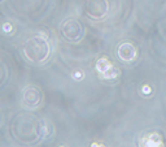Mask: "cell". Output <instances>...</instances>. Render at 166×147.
I'll return each instance as SVG.
<instances>
[{"label": "cell", "instance_id": "6da1fadb", "mask_svg": "<svg viewBox=\"0 0 166 147\" xmlns=\"http://www.w3.org/2000/svg\"><path fill=\"white\" fill-rule=\"evenodd\" d=\"M24 52H25V56L29 60L34 63H43L49 56L51 47L45 38L40 35H35L33 38L26 40Z\"/></svg>", "mask_w": 166, "mask_h": 147}, {"label": "cell", "instance_id": "8992f818", "mask_svg": "<svg viewBox=\"0 0 166 147\" xmlns=\"http://www.w3.org/2000/svg\"><path fill=\"white\" fill-rule=\"evenodd\" d=\"M117 74H118L117 68H114V67L112 65V67H110L109 69L103 74V77H104V78H114V77H117Z\"/></svg>", "mask_w": 166, "mask_h": 147}, {"label": "cell", "instance_id": "3957f363", "mask_svg": "<svg viewBox=\"0 0 166 147\" xmlns=\"http://www.w3.org/2000/svg\"><path fill=\"white\" fill-rule=\"evenodd\" d=\"M135 56H136V48L134 47L131 43L126 42V43H122L121 46H119L118 57L121 59V60L126 61V63H130L135 59Z\"/></svg>", "mask_w": 166, "mask_h": 147}, {"label": "cell", "instance_id": "52a82bcc", "mask_svg": "<svg viewBox=\"0 0 166 147\" xmlns=\"http://www.w3.org/2000/svg\"><path fill=\"white\" fill-rule=\"evenodd\" d=\"M3 29H4V31H5V33H9V31H12L11 29H12V26L9 25V24H5L3 26Z\"/></svg>", "mask_w": 166, "mask_h": 147}, {"label": "cell", "instance_id": "277c9868", "mask_svg": "<svg viewBox=\"0 0 166 147\" xmlns=\"http://www.w3.org/2000/svg\"><path fill=\"white\" fill-rule=\"evenodd\" d=\"M143 146H161L162 145V141H161V137L156 133H151L143 139Z\"/></svg>", "mask_w": 166, "mask_h": 147}, {"label": "cell", "instance_id": "5b68a950", "mask_svg": "<svg viewBox=\"0 0 166 147\" xmlns=\"http://www.w3.org/2000/svg\"><path fill=\"white\" fill-rule=\"evenodd\" d=\"M110 67H112V64H110L105 57L104 59H100V60L98 61V64H96V69H98L101 74H104V73L107 72Z\"/></svg>", "mask_w": 166, "mask_h": 147}, {"label": "cell", "instance_id": "7a4b0ae2", "mask_svg": "<svg viewBox=\"0 0 166 147\" xmlns=\"http://www.w3.org/2000/svg\"><path fill=\"white\" fill-rule=\"evenodd\" d=\"M22 100H24L25 105L34 108L42 102V94L38 89H35V87H27V89L24 91V99Z\"/></svg>", "mask_w": 166, "mask_h": 147}]
</instances>
